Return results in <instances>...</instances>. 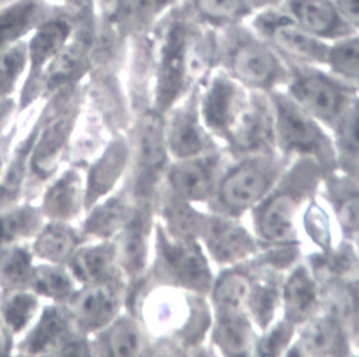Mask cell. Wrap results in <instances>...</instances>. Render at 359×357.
Here are the masks:
<instances>
[{
    "instance_id": "1",
    "label": "cell",
    "mask_w": 359,
    "mask_h": 357,
    "mask_svg": "<svg viewBox=\"0 0 359 357\" xmlns=\"http://www.w3.org/2000/svg\"><path fill=\"white\" fill-rule=\"evenodd\" d=\"M217 64L247 90L273 91L289 78L287 62L250 24L217 31Z\"/></svg>"
},
{
    "instance_id": "2",
    "label": "cell",
    "mask_w": 359,
    "mask_h": 357,
    "mask_svg": "<svg viewBox=\"0 0 359 357\" xmlns=\"http://www.w3.org/2000/svg\"><path fill=\"white\" fill-rule=\"evenodd\" d=\"M161 24L156 46V111L158 113L170 109L194 90L188 77V48L194 20L181 1L161 18Z\"/></svg>"
},
{
    "instance_id": "3",
    "label": "cell",
    "mask_w": 359,
    "mask_h": 357,
    "mask_svg": "<svg viewBox=\"0 0 359 357\" xmlns=\"http://www.w3.org/2000/svg\"><path fill=\"white\" fill-rule=\"evenodd\" d=\"M289 64L286 81L290 95L314 119L324 123H337L346 105L355 95V87L344 83L330 71L314 64Z\"/></svg>"
},
{
    "instance_id": "4",
    "label": "cell",
    "mask_w": 359,
    "mask_h": 357,
    "mask_svg": "<svg viewBox=\"0 0 359 357\" xmlns=\"http://www.w3.org/2000/svg\"><path fill=\"white\" fill-rule=\"evenodd\" d=\"M280 169L282 162L264 153L244 158L220 179L215 196L217 209L229 216L250 209L272 189Z\"/></svg>"
},
{
    "instance_id": "5",
    "label": "cell",
    "mask_w": 359,
    "mask_h": 357,
    "mask_svg": "<svg viewBox=\"0 0 359 357\" xmlns=\"http://www.w3.org/2000/svg\"><path fill=\"white\" fill-rule=\"evenodd\" d=\"M250 27L286 62L314 66L325 64L330 43L303 29L282 7L252 14Z\"/></svg>"
},
{
    "instance_id": "6",
    "label": "cell",
    "mask_w": 359,
    "mask_h": 357,
    "mask_svg": "<svg viewBox=\"0 0 359 357\" xmlns=\"http://www.w3.org/2000/svg\"><path fill=\"white\" fill-rule=\"evenodd\" d=\"M275 118V137L286 151L314 157L321 164H332V150L328 137L316 119L306 112L287 92L269 91Z\"/></svg>"
},
{
    "instance_id": "7",
    "label": "cell",
    "mask_w": 359,
    "mask_h": 357,
    "mask_svg": "<svg viewBox=\"0 0 359 357\" xmlns=\"http://www.w3.org/2000/svg\"><path fill=\"white\" fill-rule=\"evenodd\" d=\"M316 165L311 160H302L292 171V179H285L255 210V228L266 242H286L293 232V218L304 192L311 186Z\"/></svg>"
},
{
    "instance_id": "8",
    "label": "cell",
    "mask_w": 359,
    "mask_h": 357,
    "mask_svg": "<svg viewBox=\"0 0 359 357\" xmlns=\"http://www.w3.org/2000/svg\"><path fill=\"white\" fill-rule=\"evenodd\" d=\"M158 269L178 286L205 293L212 276L209 265L198 245L188 238L167 234L158 228Z\"/></svg>"
},
{
    "instance_id": "9",
    "label": "cell",
    "mask_w": 359,
    "mask_h": 357,
    "mask_svg": "<svg viewBox=\"0 0 359 357\" xmlns=\"http://www.w3.org/2000/svg\"><path fill=\"white\" fill-rule=\"evenodd\" d=\"M245 90L223 70L208 77L199 99V113L210 132L227 137L247 102Z\"/></svg>"
},
{
    "instance_id": "10",
    "label": "cell",
    "mask_w": 359,
    "mask_h": 357,
    "mask_svg": "<svg viewBox=\"0 0 359 357\" xmlns=\"http://www.w3.org/2000/svg\"><path fill=\"white\" fill-rule=\"evenodd\" d=\"M122 304V284L118 276L84 284L67 301V309L80 332H100L118 315Z\"/></svg>"
},
{
    "instance_id": "11",
    "label": "cell",
    "mask_w": 359,
    "mask_h": 357,
    "mask_svg": "<svg viewBox=\"0 0 359 357\" xmlns=\"http://www.w3.org/2000/svg\"><path fill=\"white\" fill-rule=\"evenodd\" d=\"M227 139L237 151H264L275 139L273 106L266 91L250 90L247 102Z\"/></svg>"
},
{
    "instance_id": "12",
    "label": "cell",
    "mask_w": 359,
    "mask_h": 357,
    "mask_svg": "<svg viewBox=\"0 0 359 357\" xmlns=\"http://www.w3.org/2000/svg\"><path fill=\"white\" fill-rule=\"evenodd\" d=\"M198 88L188 92L187 102L177 108L164 126L167 150L178 158L201 157L208 151L209 139L199 122Z\"/></svg>"
},
{
    "instance_id": "13",
    "label": "cell",
    "mask_w": 359,
    "mask_h": 357,
    "mask_svg": "<svg viewBox=\"0 0 359 357\" xmlns=\"http://www.w3.org/2000/svg\"><path fill=\"white\" fill-rule=\"evenodd\" d=\"M313 36L334 42L356 32L345 20L335 0H285L280 6Z\"/></svg>"
},
{
    "instance_id": "14",
    "label": "cell",
    "mask_w": 359,
    "mask_h": 357,
    "mask_svg": "<svg viewBox=\"0 0 359 357\" xmlns=\"http://www.w3.org/2000/svg\"><path fill=\"white\" fill-rule=\"evenodd\" d=\"M201 234L209 253L220 263H233L254 252L250 234L229 217H205Z\"/></svg>"
},
{
    "instance_id": "15",
    "label": "cell",
    "mask_w": 359,
    "mask_h": 357,
    "mask_svg": "<svg viewBox=\"0 0 359 357\" xmlns=\"http://www.w3.org/2000/svg\"><path fill=\"white\" fill-rule=\"evenodd\" d=\"M216 158L194 157L178 160L167 172L172 196L185 202H199L209 197L215 183Z\"/></svg>"
},
{
    "instance_id": "16",
    "label": "cell",
    "mask_w": 359,
    "mask_h": 357,
    "mask_svg": "<svg viewBox=\"0 0 359 357\" xmlns=\"http://www.w3.org/2000/svg\"><path fill=\"white\" fill-rule=\"evenodd\" d=\"M165 129L157 111L146 112L139 125L135 140V153L139 168L142 169V179L139 183L146 186L151 183V178L163 168L165 162Z\"/></svg>"
},
{
    "instance_id": "17",
    "label": "cell",
    "mask_w": 359,
    "mask_h": 357,
    "mask_svg": "<svg viewBox=\"0 0 359 357\" xmlns=\"http://www.w3.org/2000/svg\"><path fill=\"white\" fill-rule=\"evenodd\" d=\"M73 318L60 302L43 308L36 323L24 340V349L29 354H46L55 350L57 354L60 347L74 335Z\"/></svg>"
},
{
    "instance_id": "18",
    "label": "cell",
    "mask_w": 359,
    "mask_h": 357,
    "mask_svg": "<svg viewBox=\"0 0 359 357\" xmlns=\"http://www.w3.org/2000/svg\"><path fill=\"white\" fill-rule=\"evenodd\" d=\"M72 118L63 113L43 125L42 130L38 129L29 157V169L38 178L45 179L56 169L72 133Z\"/></svg>"
},
{
    "instance_id": "19",
    "label": "cell",
    "mask_w": 359,
    "mask_h": 357,
    "mask_svg": "<svg viewBox=\"0 0 359 357\" xmlns=\"http://www.w3.org/2000/svg\"><path fill=\"white\" fill-rule=\"evenodd\" d=\"M67 265L74 280L83 286L114 279L116 277L118 265L115 244L102 242L79 246Z\"/></svg>"
},
{
    "instance_id": "20",
    "label": "cell",
    "mask_w": 359,
    "mask_h": 357,
    "mask_svg": "<svg viewBox=\"0 0 359 357\" xmlns=\"http://www.w3.org/2000/svg\"><path fill=\"white\" fill-rule=\"evenodd\" d=\"M86 189L83 178L77 168L66 171L43 193L42 214L50 220L67 221L77 216L81 203H84Z\"/></svg>"
},
{
    "instance_id": "21",
    "label": "cell",
    "mask_w": 359,
    "mask_h": 357,
    "mask_svg": "<svg viewBox=\"0 0 359 357\" xmlns=\"http://www.w3.org/2000/svg\"><path fill=\"white\" fill-rule=\"evenodd\" d=\"M182 4L192 20L216 31L243 24L252 15L247 0H182Z\"/></svg>"
},
{
    "instance_id": "22",
    "label": "cell",
    "mask_w": 359,
    "mask_h": 357,
    "mask_svg": "<svg viewBox=\"0 0 359 357\" xmlns=\"http://www.w3.org/2000/svg\"><path fill=\"white\" fill-rule=\"evenodd\" d=\"M80 237L67 221L52 220L43 224L32 244V255L48 263H67L79 248Z\"/></svg>"
},
{
    "instance_id": "23",
    "label": "cell",
    "mask_w": 359,
    "mask_h": 357,
    "mask_svg": "<svg viewBox=\"0 0 359 357\" xmlns=\"http://www.w3.org/2000/svg\"><path fill=\"white\" fill-rule=\"evenodd\" d=\"M182 0H115L111 18L125 32H139L160 21Z\"/></svg>"
},
{
    "instance_id": "24",
    "label": "cell",
    "mask_w": 359,
    "mask_h": 357,
    "mask_svg": "<svg viewBox=\"0 0 359 357\" xmlns=\"http://www.w3.org/2000/svg\"><path fill=\"white\" fill-rule=\"evenodd\" d=\"M285 318L290 323H302L307 321L318 305V293L314 280L306 267H296L286 279L283 291Z\"/></svg>"
},
{
    "instance_id": "25",
    "label": "cell",
    "mask_w": 359,
    "mask_h": 357,
    "mask_svg": "<svg viewBox=\"0 0 359 357\" xmlns=\"http://www.w3.org/2000/svg\"><path fill=\"white\" fill-rule=\"evenodd\" d=\"M128 160V147L122 139L115 140L108 146L98 161L91 167L84 204H93L100 196L105 195L118 181Z\"/></svg>"
},
{
    "instance_id": "26",
    "label": "cell",
    "mask_w": 359,
    "mask_h": 357,
    "mask_svg": "<svg viewBox=\"0 0 359 357\" xmlns=\"http://www.w3.org/2000/svg\"><path fill=\"white\" fill-rule=\"evenodd\" d=\"M143 214L137 213L119 231L115 244L118 265L128 276H139L146 265L147 256V225Z\"/></svg>"
},
{
    "instance_id": "27",
    "label": "cell",
    "mask_w": 359,
    "mask_h": 357,
    "mask_svg": "<svg viewBox=\"0 0 359 357\" xmlns=\"http://www.w3.org/2000/svg\"><path fill=\"white\" fill-rule=\"evenodd\" d=\"M297 347L303 349L299 354H345L346 351H344V349H346V342L342 325L332 315L314 319L303 329Z\"/></svg>"
},
{
    "instance_id": "28",
    "label": "cell",
    "mask_w": 359,
    "mask_h": 357,
    "mask_svg": "<svg viewBox=\"0 0 359 357\" xmlns=\"http://www.w3.org/2000/svg\"><path fill=\"white\" fill-rule=\"evenodd\" d=\"M69 32L70 28L65 21H49L36 29L27 46L29 66L27 84H29L32 78H36L41 69L46 66L65 46Z\"/></svg>"
},
{
    "instance_id": "29",
    "label": "cell",
    "mask_w": 359,
    "mask_h": 357,
    "mask_svg": "<svg viewBox=\"0 0 359 357\" xmlns=\"http://www.w3.org/2000/svg\"><path fill=\"white\" fill-rule=\"evenodd\" d=\"M38 312V295L29 287L4 288L0 295V318L13 333H20Z\"/></svg>"
},
{
    "instance_id": "30",
    "label": "cell",
    "mask_w": 359,
    "mask_h": 357,
    "mask_svg": "<svg viewBox=\"0 0 359 357\" xmlns=\"http://www.w3.org/2000/svg\"><path fill=\"white\" fill-rule=\"evenodd\" d=\"M324 66L335 77L359 90V31L330 42Z\"/></svg>"
},
{
    "instance_id": "31",
    "label": "cell",
    "mask_w": 359,
    "mask_h": 357,
    "mask_svg": "<svg viewBox=\"0 0 359 357\" xmlns=\"http://www.w3.org/2000/svg\"><path fill=\"white\" fill-rule=\"evenodd\" d=\"M129 200L123 196H114L98 204L84 224V231L95 237H109L119 232L133 217Z\"/></svg>"
},
{
    "instance_id": "32",
    "label": "cell",
    "mask_w": 359,
    "mask_h": 357,
    "mask_svg": "<svg viewBox=\"0 0 359 357\" xmlns=\"http://www.w3.org/2000/svg\"><path fill=\"white\" fill-rule=\"evenodd\" d=\"M74 277L72 273L60 265L45 263L41 266H34L29 288L36 294L46 297L55 302H67L69 298L74 294Z\"/></svg>"
},
{
    "instance_id": "33",
    "label": "cell",
    "mask_w": 359,
    "mask_h": 357,
    "mask_svg": "<svg viewBox=\"0 0 359 357\" xmlns=\"http://www.w3.org/2000/svg\"><path fill=\"white\" fill-rule=\"evenodd\" d=\"M252 281L248 273L240 269L224 272L213 287V302L220 314L241 312L251 294Z\"/></svg>"
},
{
    "instance_id": "34",
    "label": "cell",
    "mask_w": 359,
    "mask_h": 357,
    "mask_svg": "<svg viewBox=\"0 0 359 357\" xmlns=\"http://www.w3.org/2000/svg\"><path fill=\"white\" fill-rule=\"evenodd\" d=\"M100 332L101 349L108 356H135L143 349L140 326L132 318H115Z\"/></svg>"
},
{
    "instance_id": "35",
    "label": "cell",
    "mask_w": 359,
    "mask_h": 357,
    "mask_svg": "<svg viewBox=\"0 0 359 357\" xmlns=\"http://www.w3.org/2000/svg\"><path fill=\"white\" fill-rule=\"evenodd\" d=\"M254 332L243 312L220 314L213 339L226 354H247L254 342Z\"/></svg>"
},
{
    "instance_id": "36",
    "label": "cell",
    "mask_w": 359,
    "mask_h": 357,
    "mask_svg": "<svg viewBox=\"0 0 359 357\" xmlns=\"http://www.w3.org/2000/svg\"><path fill=\"white\" fill-rule=\"evenodd\" d=\"M42 217L39 209L28 204L0 213V248L36 235L42 227Z\"/></svg>"
},
{
    "instance_id": "37",
    "label": "cell",
    "mask_w": 359,
    "mask_h": 357,
    "mask_svg": "<svg viewBox=\"0 0 359 357\" xmlns=\"http://www.w3.org/2000/svg\"><path fill=\"white\" fill-rule=\"evenodd\" d=\"M32 251L18 244L0 248V287H28L32 273Z\"/></svg>"
},
{
    "instance_id": "38",
    "label": "cell",
    "mask_w": 359,
    "mask_h": 357,
    "mask_svg": "<svg viewBox=\"0 0 359 357\" xmlns=\"http://www.w3.org/2000/svg\"><path fill=\"white\" fill-rule=\"evenodd\" d=\"M84 57V43L76 41L65 43L57 55L46 64L48 69L43 74V85L55 88L70 80L81 67Z\"/></svg>"
},
{
    "instance_id": "39",
    "label": "cell",
    "mask_w": 359,
    "mask_h": 357,
    "mask_svg": "<svg viewBox=\"0 0 359 357\" xmlns=\"http://www.w3.org/2000/svg\"><path fill=\"white\" fill-rule=\"evenodd\" d=\"M278 301V286L273 280H261L252 284L247 305L255 323L266 328L273 318Z\"/></svg>"
},
{
    "instance_id": "40",
    "label": "cell",
    "mask_w": 359,
    "mask_h": 357,
    "mask_svg": "<svg viewBox=\"0 0 359 357\" xmlns=\"http://www.w3.org/2000/svg\"><path fill=\"white\" fill-rule=\"evenodd\" d=\"M34 11L32 3H20L0 15V53L17 41L31 22Z\"/></svg>"
},
{
    "instance_id": "41",
    "label": "cell",
    "mask_w": 359,
    "mask_h": 357,
    "mask_svg": "<svg viewBox=\"0 0 359 357\" xmlns=\"http://www.w3.org/2000/svg\"><path fill=\"white\" fill-rule=\"evenodd\" d=\"M28 62L25 43L14 42L0 53V97L8 94Z\"/></svg>"
},
{
    "instance_id": "42",
    "label": "cell",
    "mask_w": 359,
    "mask_h": 357,
    "mask_svg": "<svg viewBox=\"0 0 359 357\" xmlns=\"http://www.w3.org/2000/svg\"><path fill=\"white\" fill-rule=\"evenodd\" d=\"M338 140L351 157H359V97L353 95L338 119Z\"/></svg>"
},
{
    "instance_id": "43",
    "label": "cell",
    "mask_w": 359,
    "mask_h": 357,
    "mask_svg": "<svg viewBox=\"0 0 359 357\" xmlns=\"http://www.w3.org/2000/svg\"><path fill=\"white\" fill-rule=\"evenodd\" d=\"M334 204L342 228L349 234H359V188L346 183L337 192Z\"/></svg>"
},
{
    "instance_id": "44",
    "label": "cell",
    "mask_w": 359,
    "mask_h": 357,
    "mask_svg": "<svg viewBox=\"0 0 359 357\" xmlns=\"http://www.w3.org/2000/svg\"><path fill=\"white\" fill-rule=\"evenodd\" d=\"M304 221L310 238L327 249L330 245V224L325 211L316 203H311L306 211Z\"/></svg>"
},
{
    "instance_id": "45",
    "label": "cell",
    "mask_w": 359,
    "mask_h": 357,
    "mask_svg": "<svg viewBox=\"0 0 359 357\" xmlns=\"http://www.w3.org/2000/svg\"><path fill=\"white\" fill-rule=\"evenodd\" d=\"M292 332L293 323H290L289 321L275 325L273 329L257 344V349H259V354H278L279 350L287 344Z\"/></svg>"
},
{
    "instance_id": "46",
    "label": "cell",
    "mask_w": 359,
    "mask_h": 357,
    "mask_svg": "<svg viewBox=\"0 0 359 357\" xmlns=\"http://www.w3.org/2000/svg\"><path fill=\"white\" fill-rule=\"evenodd\" d=\"M335 3L348 24L359 31V0H335Z\"/></svg>"
},
{
    "instance_id": "47",
    "label": "cell",
    "mask_w": 359,
    "mask_h": 357,
    "mask_svg": "<svg viewBox=\"0 0 359 357\" xmlns=\"http://www.w3.org/2000/svg\"><path fill=\"white\" fill-rule=\"evenodd\" d=\"M13 347V332L0 318V356L10 354Z\"/></svg>"
},
{
    "instance_id": "48",
    "label": "cell",
    "mask_w": 359,
    "mask_h": 357,
    "mask_svg": "<svg viewBox=\"0 0 359 357\" xmlns=\"http://www.w3.org/2000/svg\"><path fill=\"white\" fill-rule=\"evenodd\" d=\"M247 3L252 10V14H255L258 11L280 7L285 3V0H247Z\"/></svg>"
},
{
    "instance_id": "49",
    "label": "cell",
    "mask_w": 359,
    "mask_h": 357,
    "mask_svg": "<svg viewBox=\"0 0 359 357\" xmlns=\"http://www.w3.org/2000/svg\"><path fill=\"white\" fill-rule=\"evenodd\" d=\"M4 153V140H0V171H1V157Z\"/></svg>"
}]
</instances>
